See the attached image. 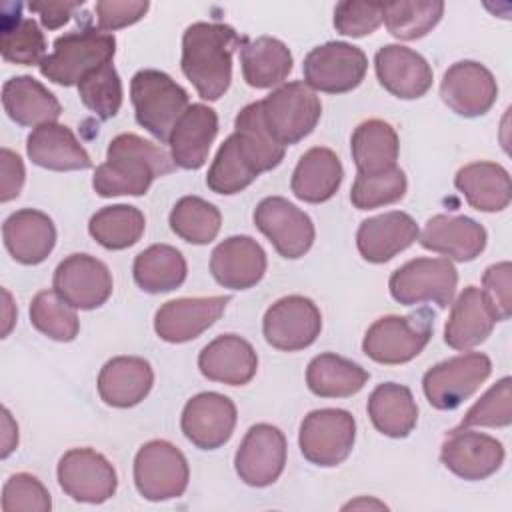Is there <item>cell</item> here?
I'll list each match as a JSON object with an SVG mask.
<instances>
[{
    "instance_id": "obj_28",
    "label": "cell",
    "mask_w": 512,
    "mask_h": 512,
    "mask_svg": "<svg viewBox=\"0 0 512 512\" xmlns=\"http://www.w3.org/2000/svg\"><path fill=\"white\" fill-rule=\"evenodd\" d=\"M154 370L140 356L110 358L98 374V394L112 408H132L152 390Z\"/></svg>"
},
{
    "instance_id": "obj_17",
    "label": "cell",
    "mask_w": 512,
    "mask_h": 512,
    "mask_svg": "<svg viewBox=\"0 0 512 512\" xmlns=\"http://www.w3.org/2000/svg\"><path fill=\"white\" fill-rule=\"evenodd\" d=\"M442 102L464 118L484 116L498 98V84L494 74L480 62H454L440 82Z\"/></svg>"
},
{
    "instance_id": "obj_23",
    "label": "cell",
    "mask_w": 512,
    "mask_h": 512,
    "mask_svg": "<svg viewBox=\"0 0 512 512\" xmlns=\"http://www.w3.org/2000/svg\"><path fill=\"white\" fill-rule=\"evenodd\" d=\"M266 252L250 236H230L210 254V272L214 280L230 290H248L256 286L266 272Z\"/></svg>"
},
{
    "instance_id": "obj_11",
    "label": "cell",
    "mask_w": 512,
    "mask_h": 512,
    "mask_svg": "<svg viewBox=\"0 0 512 512\" xmlns=\"http://www.w3.org/2000/svg\"><path fill=\"white\" fill-rule=\"evenodd\" d=\"M366 54L348 42H326L312 48L302 64L304 84L326 94H344L358 88L366 76Z\"/></svg>"
},
{
    "instance_id": "obj_32",
    "label": "cell",
    "mask_w": 512,
    "mask_h": 512,
    "mask_svg": "<svg viewBox=\"0 0 512 512\" xmlns=\"http://www.w3.org/2000/svg\"><path fill=\"white\" fill-rule=\"evenodd\" d=\"M454 186L478 212H502L512 200L508 170L488 160L462 166L454 176Z\"/></svg>"
},
{
    "instance_id": "obj_30",
    "label": "cell",
    "mask_w": 512,
    "mask_h": 512,
    "mask_svg": "<svg viewBox=\"0 0 512 512\" xmlns=\"http://www.w3.org/2000/svg\"><path fill=\"white\" fill-rule=\"evenodd\" d=\"M496 316L476 286H466L452 304L444 326V342L454 350H470L482 344L494 330Z\"/></svg>"
},
{
    "instance_id": "obj_41",
    "label": "cell",
    "mask_w": 512,
    "mask_h": 512,
    "mask_svg": "<svg viewBox=\"0 0 512 512\" xmlns=\"http://www.w3.org/2000/svg\"><path fill=\"white\" fill-rule=\"evenodd\" d=\"M20 4L14 14L8 8H2V26H0V52L6 62L20 66H34L44 60L46 38L38 24L32 18L22 16Z\"/></svg>"
},
{
    "instance_id": "obj_42",
    "label": "cell",
    "mask_w": 512,
    "mask_h": 512,
    "mask_svg": "<svg viewBox=\"0 0 512 512\" xmlns=\"http://www.w3.org/2000/svg\"><path fill=\"white\" fill-rule=\"evenodd\" d=\"M234 134L238 136L244 150L254 160L260 172H268L282 162L286 146L276 142L274 136L268 132L260 100L250 102L238 112L234 120Z\"/></svg>"
},
{
    "instance_id": "obj_6",
    "label": "cell",
    "mask_w": 512,
    "mask_h": 512,
    "mask_svg": "<svg viewBox=\"0 0 512 512\" xmlns=\"http://www.w3.org/2000/svg\"><path fill=\"white\" fill-rule=\"evenodd\" d=\"M260 104L268 132L282 146L304 140L322 116L320 98L310 86L298 80L278 86Z\"/></svg>"
},
{
    "instance_id": "obj_37",
    "label": "cell",
    "mask_w": 512,
    "mask_h": 512,
    "mask_svg": "<svg viewBox=\"0 0 512 512\" xmlns=\"http://www.w3.org/2000/svg\"><path fill=\"white\" fill-rule=\"evenodd\" d=\"M370 374L356 362L324 352L310 360L306 368V384L320 398H348L358 394Z\"/></svg>"
},
{
    "instance_id": "obj_34",
    "label": "cell",
    "mask_w": 512,
    "mask_h": 512,
    "mask_svg": "<svg viewBox=\"0 0 512 512\" xmlns=\"http://www.w3.org/2000/svg\"><path fill=\"white\" fill-rule=\"evenodd\" d=\"M242 76L252 88H272L282 84L292 72V54L288 46L272 36L244 40L240 46Z\"/></svg>"
},
{
    "instance_id": "obj_57",
    "label": "cell",
    "mask_w": 512,
    "mask_h": 512,
    "mask_svg": "<svg viewBox=\"0 0 512 512\" xmlns=\"http://www.w3.org/2000/svg\"><path fill=\"white\" fill-rule=\"evenodd\" d=\"M2 296H4V326H2V338H6L8 332H10V328H12V324H14V320H16V316H10V314H8V312L14 308L8 290H2Z\"/></svg>"
},
{
    "instance_id": "obj_24",
    "label": "cell",
    "mask_w": 512,
    "mask_h": 512,
    "mask_svg": "<svg viewBox=\"0 0 512 512\" xmlns=\"http://www.w3.org/2000/svg\"><path fill=\"white\" fill-rule=\"evenodd\" d=\"M416 220L400 210L384 212L364 220L356 232L360 256L372 264H384L418 240Z\"/></svg>"
},
{
    "instance_id": "obj_51",
    "label": "cell",
    "mask_w": 512,
    "mask_h": 512,
    "mask_svg": "<svg viewBox=\"0 0 512 512\" xmlns=\"http://www.w3.org/2000/svg\"><path fill=\"white\" fill-rule=\"evenodd\" d=\"M482 294L496 320H508L512 312V266L508 260L486 268L482 276Z\"/></svg>"
},
{
    "instance_id": "obj_46",
    "label": "cell",
    "mask_w": 512,
    "mask_h": 512,
    "mask_svg": "<svg viewBox=\"0 0 512 512\" xmlns=\"http://www.w3.org/2000/svg\"><path fill=\"white\" fill-rule=\"evenodd\" d=\"M406 188V174L398 166L374 176L358 174L350 190V202L358 210H372L402 200Z\"/></svg>"
},
{
    "instance_id": "obj_15",
    "label": "cell",
    "mask_w": 512,
    "mask_h": 512,
    "mask_svg": "<svg viewBox=\"0 0 512 512\" xmlns=\"http://www.w3.org/2000/svg\"><path fill=\"white\" fill-rule=\"evenodd\" d=\"M284 466V432L266 422L250 426L234 456V468L240 480L252 488H266L280 478Z\"/></svg>"
},
{
    "instance_id": "obj_2",
    "label": "cell",
    "mask_w": 512,
    "mask_h": 512,
    "mask_svg": "<svg viewBox=\"0 0 512 512\" xmlns=\"http://www.w3.org/2000/svg\"><path fill=\"white\" fill-rule=\"evenodd\" d=\"M222 22H194L182 34V72L202 100H220L232 82V54L244 44Z\"/></svg>"
},
{
    "instance_id": "obj_53",
    "label": "cell",
    "mask_w": 512,
    "mask_h": 512,
    "mask_svg": "<svg viewBox=\"0 0 512 512\" xmlns=\"http://www.w3.org/2000/svg\"><path fill=\"white\" fill-rule=\"evenodd\" d=\"M0 166H2V178H0V202L14 200L22 186H24V164L22 158L12 152L10 148L0 150Z\"/></svg>"
},
{
    "instance_id": "obj_5",
    "label": "cell",
    "mask_w": 512,
    "mask_h": 512,
    "mask_svg": "<svg viewBox=\"0 0 512 512\" xmlns=\"http://www.w3.org/2000/svg\"><path fill=\"white\" fill-rule=\"evenodd\" d=\"M434 312L420 308L406 316H382L364 334L362 350L378 364H406L414 360L430 342Z\"/></svg>"
},
{
    "instance_id": "obj_31",
    "label": "cell",
    "mask_w": 512,
    "mask_h": 512,
    "mask_svg": "<svg viewBox=\"0 0 512 512\" xmlns=\"http://www.w3.org/2000/svg\"><path fill=\"white\" fill-rule=\"evenodd\" d=\"M344 178V168L334 150L314 146L304 152L292 172V194L308 204H320L330 200Z\"/></svg>"
},
{
    "instance_id": "obj_56",
    "label": "cell",
    "mask_w": 512,
    "mask_h": 512,
    "mask_svg": "<svg viewBox=\"0 0 512 512\" xmlns=\"http://www.w3.org/2000/svg\"><path fill=\"white\" fill-rule=\"evenodd\" d=\"M358 510V508H376V510H388V506L384 502H378L374 498H358V500H350L348 504L342 506V510Z\"/></svg>"
},
{
    "instance_id": "obj_25",
    "label": "cell",
    "mask_w": 512,
    "mask_h": 512,
    "mask_svg": "<svg viewBox=\"0 0 512 512\" xmlns=\"http://www.w3.org/2000/svg\"><path fill=\"white\" fill-rule=\"evenodd\" d=\"M2 240L8 254L18 264L36 266L54 250L56 226L48 214L34 208H22L4 220Z\"/></svg>"
},
{
    "instance_id": "obj_49",
    "label": "cell",
    "mask_w": 512,
    "mask_h": 512,
    "mask_svg": "<svg viewBox=\"0 0 512 512\" xmlns=\"http://www.w3.org/2000/svg\"><path fill=\"white\" fill-rule=\"evenodd\" d=\"M2 512H48L52 508L46 486L28 472L12 474L2 488Z\"/></svg>"
},
{
    "instance_id": "obj_9",
    "label": "cell",
    "mask_w": 512,
    "mask_h": 512,
    "mask_svg": "<svg viewBox=\"0 0 512 512\" xmlns=\"http://www.w3.org/2000/svg\"><path fill=\"white\" fill-rule=\"evenodd\" d=\"M490 372L492 362L484 352H464L426 370L422 390L432 408L454 410L486 382Z\"/></svg>"
},
{
    "instance_id": "obj_45",
    "label": "cell",
    "mask_w": 512,
    "mask_h": 512,
    "mask_svg": "<svg viewBox=\"0 0 512 512\" xmlns=\"http://www.w3.org/2000/svg\"><path fill=\"white\" fill-rule=\"evenodd\" d=\"M28 314L32 326L56 342H72L78 336L80 320L76 308L62 300L54 288L40 290L32 298Z\"/></svg>"
},
{
    "instance_id": "obj_14",
    "label": "cell",
    "mask_w": 512,
    "mask_h": 512,
    "mask_svg": "<svg viewBox=\"0 0 512 512\" xmlns=\"http://www.w3.org/2000/svg\"><path fill=\"white\" fill-rule=\"evenodd\" d=\"M254 226L272 242L274 250L288 260L304 256L314 244L310 216L282 196H268L254 208Z\"/></svg>"
},
{
    "instance_id": "obj_7",
    "label": "cell",
    "mask_w": 512,
    "mask_h": 512,
    "mask_svg": "<svg viewBox=\"0 0 512 512\" xmlns=\"http://www.w3.org/2000/svg\"><path fill=\"white\" fill-rule=\"evenodd\" d=\"M356 440V420L342 408H320L304 416L298 432L302 456L322 468L342 464Z\"/></svg>"
},
{
    "instance_id": "obj_36",
    "label": "cell",
    "mask_w": 512,
    "mask_h": 512,
    "mask_svg": "<svg viewBox=\"0 0 512 512\" xmlns=\"http://www.w3.org/2000/svg\"><path fill=\"white\" fill-rule=\"evenodd\" d=\"M368 416L374 428L390 438H406L418 422V406L404 384L384 382L368 398Z\"/></svg>"
},
{
    "instance_id": "obj_19",
    "label": "cell",
    "mask_w": 512,
    "mask_h": 512,
    "mask_svg": "<svg viewBox=\"0 0 512 512\" xmlns=\"http://www.w3.org/2000/svg\"><path fill=\"white\" fill-rule=\"evenodd\" d=\"M504 446L494 436L472 432L470 428L450 430L440 448L442 464L462 480H484L500 470L504 462Z\"/></svg>"
},
{
    "instance_id": "obj_13",
    "label": "cell",
    "mask_w": 512,
    "mask_h": 512,
    "mask_svg": "<svg viewBox=\"0 0 512 512\" xmlns=\"http://www.w3.org/2000/svg\"><path fill=\"white\" fill-rule=\"evenodd\" d=\"M322 330L318 306L300 294L276 300L264 314L262 332L266 342L282 352H296L312 346Z\"/></svg>"
},
{
    "instance_id": "obj_47",
    "label": "cell",
    "mask_w": 512,
    "mask_h": 512,
    "mask_svg": "<svg viewBox=\"0 0 512 512\" xmlns=\"http://www.w3.org/2000/svg\"><path fill=\"white\" fill-rule=\"evenodd\" d=\"M78 96L82 104L98 118H114L122 106V82L112 62L88 74L78 84Z\"/></svg>"
},
{
    "instance_id": "obj_50",
    "label": "cell",
    "mask_w": 512,
    "mask_h": 512,
    "mask_svg": "<svg viewBox=\"0 0 512 512\" xmlns=\"http://www.w3.org/2000/svg\"><path fill=\"white\" fill-rule=\"evenodd\" d=\"M382 24V2H338L334 8L336 32L352 38L372 34Z\"/></svg>"
},
{
    "instance_id": "obj_27",
    "label": "cell",
    "mask_w": 512,
    "mask_h": 512,
    "mask_svg": "<svg viewBox=\"0 0 512 512\" xmlns=\"http://www.w3.org/2000/svg\"><path fill=\"white\" fill-rule=\"evenodd\" d=\"M216 134L218 114L206 104H190L168 138L172 162L182 170L202 168Z\"/></svg>"
},
{
    "instance_id": "obj_48",
    "label": "cell",
    "mask_w": 512,
    "mask_h": 512,
    "mask_svg": "<svg viewBox=\"0 0 512 512\" xmlns=\"http://www.w3.org/2000/svg\"><path fill=\"white\" fill-rule=\"evenodd\" d=\"M512 422V380L510 376L500 378L490 386L480 400H476L464 414L456 430L486 426V428H506Z\"/></svg>"
},
{
    "instance_id": "obj_43",
    "label": "cell",
    "mask_w": 512,
    "mask_h": 512,
    "mask_svg": "<svg viewBox=\"0 0 512 512\" xmlns=\"http://www.w3.org/2000/svg\"><path fill=\"white\" fill-rule=\"evenodd\" d=\"M170 228L184 242L210 244L222 226L220 210L200 196H182L170 212Z\"/></svg>"
},
{
    "instance_id": "obj_29",
    "label": "cell",
    "mask_w": 512,
    "mask_h": 512,
    "mask_svg": "<svg viewBox=\"0 0 512 512\" xmlns=\"http://www.w3.org/2000/svg\"><path fill=\"white\" fill-rule=\"evenodd\" d=\"M26 154L32 164L54 172L92 168V160L74 132L58 122L34 128L26 138Z\"/></svg>"
},
{
    "instance_id": "obj_16",
    "label": "cell",
    "mask_w": 512,
    "mask_h": 512,
    "mask_svg": "<svg viewBox=\"0 0 512 512\" xmlns=\"http://www.w3.org/2000/svg\"><path fill=\"white\" fill-rule=\"evenodd\" d=\"M108 266L90 254H70L54 270L52 288L76 310L100 308L112 294Z\"/></svg>"
},
{
    "instance_id": "obj_26",
    "label": "cell",
    "mask_w": 512,
    "mask_h": 512,
    "mask_svg": "<svg viewBox=\"0 0 512 512\" xmlns=\"http://www.w3.org/2000/svg\"><path fill=\"white\" fill-rule=\"evenodd\" d=\"M198 368L212 382L244 386L256 376L258 354L242 336L222 334L200 350Z\"/></svg>"
},
{
    "instance_id": "obj_33",
    "label": "cell",
    "mask_w": 512,
    "mask_h": 512,
    "mask_svg": "<svg viewBox=\"0 0 512 512\" xmlns=\"http://www.w3.org/2000/svg\"><path fill=\"white\" fill-rule=\"evenodd\" d=\"M2 106L8 118L20 126L56 122L62 106L58 98L32 76H14L2 86Z\"/></svg>"
},
{
    "instance_id": "obj_8",
    "label": "cell",
    "mask_w": 512,
    "mask_h": 512,
    "mask_svg": "<svg viewBox=\"0 0 512 512\" xmlns=\"http://www.w3.org/2000/svg\"><path fill=\"white\" fill-rule=\"evenodd\" d=\"M190 480L186 456L168 440H150L134 458V484L142 498L164 502L180 498Z\"/></svg>"
},
{
    "instance_id": "obj_40",
    "label": "cell",
    "mask_w": 512,
    "mask_h": 512,
    "mask_svg": "<svg viewBox=\"0 0 512 512\" xmlns=\"http://www.w3.org/2000/svg\"><path fill=\"white\" fill-rule=\"evenodd\" d=\"M146 228L144 214L130 204L104 206L92 214L88 234L106 250H124L134 246Z\"/></svg>"
},
{
    "instance_id": "obj_39",
    "label": "cell",
    "mask_w": 512,
    "mask_h": 512,
    "mask_svg": "<svg viewBox=\"0 0 512 512\" xmlns=\"http://www.w3.org/2000/svg\"><path fill=\"white\" fill-rule=\"evenodd\" d=\"M262 172L244 150L238 136L232 132L218 148L212 166L206 174V186L224 196H232L248 188Z\"/></svg>"
},
{
    "instance_id": "obj_1",
    "label": "cell",
    "mask_w": 512,
    "mask_h": 512,
    "mask_svg": "<svg viewBox=\"0 0 512 512\" xmlns=\"http://www.w3.org/2000/svg\"><path fill=\"white\" fill-rule=\"evenodd\" d=\"M176 168L172 156L138 134L124 132L110 140L106 162L96 166L92 188L102 198L142 196L150 184Z\"/></svg>"
},
{
    "instance_id": "obj_38",
    "label": "cell",
    "mask_w": 512,
    "mask_h": 512,
    "mask_svg": "<svg viewBox=\"0 0 512 512\" xmlns=\"http://www.w3.org/2000/svg\"><path fill=\"white\" fill-rule=\"evenodd\" d=\"M134 282L148 294H164L180 288L188 266L182 252L170 244H152L134 258Z\"/></svg>"
},
{
    "instance_id": "obj_20",
    "label": "cell",
    "mask_w": 512,
    "mask_h": 512,
    "mask_svg": "<svg viewBox=\"0 0 512 512\" xmlns=\"http://www.w3.org/2000/svg\"><path fill=\"white\" fill-rule=\"evenodd\" d=\"M230 296H196L164 302L154 316V332L160 340L182 344L198 338L226 310Z\"/></svg>"
},
{
    "instance_id": "obj_22",
    "label": "cell",
    "mask_w": 512,
    "mask_h": 512,
    "mask_svg": "<svg viewBox=\"0 0 512 512\" xmlns=\"http://www.w3.org/2000/svg\"><path fill=\"white\" fill-rule=\"evenodd\" d=\"M486 240L488 234L482 224L468 216L452 214L432 216L418 234L422 248L456 262H470L478 258L486 248Z\"/></svg>"
},
{
    "instance_id": "obj_12",
    "label": "cell",
    "mask_w": 512,
    "mask_h": 512,
    "mask_svg": "<svg viewBox=\"0 0 512 512\" xmlns=\"http://www.w3.org/2000/svg\"><path fill=\"white\" fill-rule=\"evenodd\" d=\"M58 484L66 496L84 504H102L118 488V476L108 458L92 448H70L56 468Z\"/></svg>"
},
{
    "instance_id": "obj_44",
    "label": "cell",
    "mask_w": 512,
    "mask_h": 512,
    "mask_svg": "<svg viewBox=\"0 0 512 512\" xmlns=\"http://www.w3.org/2000/svg\"><path fill=\"white\" fill-rule=\"evenodd\" d=\"M444 2L440 0H400L382 2V22L398 40H418L426 36L442 18Z\"/></svg>"
},
{
    "instance_id": "obj_55",
    "label": "cell",
    "mask_w": 512,
    "mask_h": 512,
    "mask_svg": "<svg viewBox=\"0 0 512 512\" xmlns=\"http://www.w3.org/2000/svg\"><path fill=\"white\" fill-rule=\"evenodd\" d=\"M18 446V426L8 408H2V458H8Z\"/></svg>"
},
{
    "instance_id": "obj_21",
    "label": "cell",
    "mask_w": 512,
    "mask_h": 512,
    "mask_svg": "<svg viewBox=\"0 0 512 512\" xmlns=\"http://www.w3.org/2000/svg\"><path fill=\"white\" fill-rule=\"evenodd\" d=\"M378 82L402 100L422 98L432 86V68L422 54L408 46L386 44L374 56Z\"/></svg>"
},
{
    "instance_id": "obj_10",
    "label": "cell",
    "mask_w": 512,
    "mask_h": 512,
    "mask_svg": "<svg viewBox=\"0 0 512 512\" xmlns=\"http://www.w3.org/2000/svg\"><path fill=\"white\" fill-rule=\"evenodd\" d=\"M458 272L448 258H414L396 268L388 280L390 296L404 306L434 302L448 308L454 300Z\"/></svg>"
},
{
    "instance_id": "obj_35",
    "label": "cell",
    "mask_w": 512,
    "mask_h": 512,
    "mask_svg": "<svg viewBox=\"0 0 512 512\" xmlns=\"http://www.w3.org/2000/svg\"><path fill=\"white\" fill-rule=\"evenodd\" d=\"M350 150L358 174H382L396 166L400 150L398 134L388 122L370 118L354 128Z\"/></svg>"
},
{
    "instance_id": "obj_52",
    "label": "cell",
    "mask_w": 512,
    "mask_h": 512,
    "mask_svg": "<svg viewBox=\"0 0 512 512\" xmlns=\"http://www.w3.org/2000/svg\"><path fill=\"white\" fill-rule=\"evenodd\" d=\"M150 4L144 0H100L94 6L96 24L102 32H112L144 18Z\"/></svg>"
},
{
    "instance_id": "obj_54",
    "label": "cell",
    "mask_w": 512,
    "mask_h": 512,
    "mask_svg": "<svg viewBox=\"0 0 512 512\" xmlns=\"http://www.w3.org/2000/svg\"><path fill=\"white\" fill-rule=\"evenodd\" d=\"M84 2H30V12H36L40 16V22L48 30H56L64 26L70 16L82 6Z\"/></svg>"
},
{
    "instance_id": "obj_3",
    "label": "cell",
    "mask_w": 512,
    "mask_h": 512,
    "mask_svg": "<svg viewBox=\"0 0 512 512\" xmlns=\"http://www.w3.org/2000/svg\"><path fill=\"white\" fill-rule=\"evenodd\" d=\"M88 18L80 30L66 32L54 40L52 52L38 66L46 80L60 86H78L88 74L112 62L116 52L114 34L90 26Z\"/></svg>"
},
{
    "instance_id": "obj_18",
    "label": "cell",
    "mask_w": 512,
    "mask_h": 512,
    "mask_svg": "<svg viewBox=\"0 0 512 512\" xmlns=\"http://www.w3.org/2000/svg\"><path fill=\"white\" fill-rule=\"evenodd\" d=\"M236 404L218 392L192 396L182 410L180 428L188 442L200 450L224 446L236 428Z\"/></svg>"
},
{
    "instance_id": "obj_4",
    "label": "cell",
    "mask_w": 512,
    "mask_h": 512,
    "mask_svg": "<svg viewBox=\"0 0 512 512\" xmlns=\"http://www.w3.org/2000/svg\"><path fill=\"white\" fill-rule=\"evenodd\" d=\"M130 100L136 122L154 138L168 144L172 128L190 106L188 92L166 72L144 68L130 80Z\"/></svg>"
}]
</instances>
